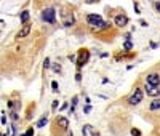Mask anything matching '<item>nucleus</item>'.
<instances>
[{
  "label": "nucleus",
  "instance_id": "1",
  "mask_svg": "<svg viewBox=\"0 0 160 136\" xmlns=\"http://www.w3.org/2000/svg\"><path fill=\"white\" fill-rule=\"evenodd\" d=\"M87 21H88V24L91 26L93 31H102V29H107V26H109L107 22L102 21V18L99 15H88Z\"/></svg>",
  "mask_w": 160,
  "mask_h": 136
},
{
  "label": "nucleus",
  "instance_id": "2",
  "mask_svg": "<svg viewBox=\"0 0 160 136\" xmlns=\"http://www.w3.org/2000/svg\"><path fill=\"white\" fill-rule=\"evenodd\" d=\"M42 19L45 22H50V24H53V22L56 21V11L53 8H47L42 11Z\"/></svg>",
  "mask_w": 160,
  "mask_h": 136
},
{
  "label": "nucleus",
  "instance_id": "3",
  "mask_svg": "<svg viewBox=\"0 0 160 136\" xmlns=\"http://www.w3.org/2000/svg\"><path fill=\"white\" fill-rule=\"evenodd\" d=\"M141 101H142V91H141V90H135V93L128 98V103H130L131 106L139 104Z\"/></svg>",
  "mask_w": 160,
  "mask_h": 136
},
{
  "label": "nucleus",
  "instance_id": "4",
  "mask_svg": "<svg viewBox=\"0 0 160 136\" xmlns=\"http://www.w3.org/2000/svg\"><path fill=\"white\" fill-rule=\"evenodd\" d=\"M146 93L149 95V96H158L160 95V90L158 87H155V85H151V83H146Z\"/></svg>",
  "mask_w": 160,
  "mask_h": 136
},
{
  "label": "nucleus",
  "instance_id": "5",
  "mask_svg": "<svg viewBox=\"0 0 160 136\" xmlns=\"http://www.w3.org/2000/svg\"><path fill=\"white\" fill-rule=\"evenodd\" d=\"M146 83H151V85L158 87V85H160V75H158V74H149L147 78H146Z\"/></svg>",
  "mask_w": 160,
  "mask_h": 136
},
{
  "label": "nucleus",
  "instance_id": "6",
  "mask_svg": "<svg viewBox=\"0 0 160 136\" xmlns=\"http://www.w3.org/2000/svg\"><path fill=\"white\" fill-rule=\"evenodd\" d=\"M115 26H118V27H123V26H127V22H128V18L125 15H118V16H115Z\"/></svg>",
  "mask_w": 160,
  "mask_h": 136
},
{
  "label": "nucleus",
  "instance_id": "7",
  "mask_svg": "<svg viewBox=\"0 0 160 136\" xmlns=\"http://www.w3.org/2000/svg\"><path fill=\"white\" fill-rule=\"evenodd\" d=\"M31 32V26H22V29L16 34V38H24L26 35H29Z\"/></svg>",
  "mask_w": 160,
  "mask_h": 136
},
{
  "label": "nucleus",
  "instance_id": "8",
  "mask_svg": "<svg viewBox=\"0 0 160 136\" xmlns=\"http://www.w3.org/2000/svg\"><path fill=\"white\" fill-rule=\"evenodd\" d=\"M87 59H88V51H85V50H82V53H80V59H78L77 66H78V67H82L85 63H87Z\"/></svg>",
  "mask_w": 160,
  "mask_h": 136
},
{
  "label": "nucleus",
  "instance_id": "9",
  "mask_svg": "<svg viewBox=\"0 0 160 136\" xmlns=\"http://www.w3.org/2000/svg\"><path fill=\"white\" fill-rule=\"evenodd\" d=\"M58 125H59L62 130H66L67 127H69V120H67L66 117H61V118H58Z\"/></svg>",
  "mask_w": 160,
  "mask_h": 136
},
{
  "label": "nucleus",
  "instance_id": "10",
  "mask_svg": "<svg viewBox=\"0 0 160 136\" xmlns=\"http://www.w3.org/2000/svg\"><path fill=\"white\" fill-rule=\"evenodd\" d=\"M74 22H75V19H74V16L72 15H69V16H66V19H64V22H62V24H64L66 27H71Z\"/></svg>",
  "mask_w": 160,
  "mask_h": 136
},
{
  "label": "nucleus",
  "instance_id": "11",
  "mask_svg": "<svg viewBox=\"0 0 160 136\" xmlns=\"http://www.w3.org/2000/svg\"><path fill=\"white\" fill-rule=\"evenodd\" d=\"M149 107H151V111H158L160 109V99H154Z\"/></svg>",
  "mask_w": 160,
  "mask_h": 136
},
{
  "label": "nucleus",
  "instance_id": "12",
  "mask_svg": "<svg viewBox=\"0 0 160 136\" xmlns=\"http://www.w3.org/2000/svg\"><path fill=\"white\" fill-rule=\"evenodd\" d=\"M29 16H31V15H29V11H27V10L21 13V22H22V24H26V22L29 21Z\"/></svg>",
  "mask_w": 160,
  "mask_h": 136
},
{
  "label": "nucleus",
  "instance_id": "13",
  "mask_svg": "<svg viewBox=\"0 0 160 136\" xmlns=\"http://www.w3.org/2000/svg\"><path fill=\"white\" fill-rule=\"evenodd\" d=\"M47 123H48V118H47V117H43V118H40V120H38L37 127H38V128H42V127L47 125Z\"/></svg>",
  "mask_w": 160,
  "mask_h": 136
},
{
  "label": "nucleus",
  "instance_id": "14",
  "mask_svg": "<svg viewBox=\"0 0 160 136\" xmlns=\"http://www.w3.org/2000/svg\"><path fill=\"white\" fill-rule=\"evenodd\" d=\"M51 88H53V91H59V85H58V82H51Z\"/></svg>",
  "mask_w": 160,
  "mask_h": 136
},
{
  "label": "nucleus",
  "instance_id": "15",
  "mask_svg": "<svg viewBox=\"0 0 160 136\" xmlns=\"http://www.w3.org/2000/svg\"><path fill=\"white\" fill-rule=\"evenodd\" d=\"M123 48L125 50H131V48H133V43H131L130 40H127V42H125V45H123Z\"/></svg>",
  "mask_w": 160,
  "mask_h": 136
},
{
  "label": "nucleus",
  "instance_id": "16",
  "mask_svg": "<svg viewBox=\"0 0 160 136\" xmlns=\"http://www.w3.org/2000/svg\"><path fill=\"white\" fill-rule=\"evenodd\" d=\"M43 67H45V69H48V67H50V59H48V58H45V61H43Z\"/></svg>",
  "mask_w": 160,
  "mask_h": 136
},
{
  "label": "nucleus",
  "instance_id": "17",
  "mask_svg": "<svg viewBox=\"0 0 160 136\" xmlns=\"http://www.w3.org/2000/svg\"><path fill=\"white\" fill-rule=\"evenodd\" d=\"M131 134H133V136H139L141 133H139V130H135L133 128V130H131Z\"/></svg>",
  "mask_w": 160,
  "mask_h": 136
},
{
  "label": "nucleus",
  "instance_id": "18",
  "mask_svg": "<svg viewBox=\"0 0 160 136\" xmlns=\"http://www.w3.org/2000/svg\"><path fill=\"white\" fill-rule=\"evenodd\" d=\"M7 123V117H5V112H2V125Z\"/></svg>",
  "mask_w": 160,
  "mask_h": 136
},
{
  "label": "nucleus",
  "instance_id": "19",
  "mask_svg": "<svg viewBox=\"0 0 160 136\" xmlns=\"http://www.w3.org/2000/svg\"><path fill=\"white\" fill-rule=\"evenodd\" d=\"M53 71L55 72H61V66L58 64V66H53Z\"/></svg>",
  "mask_w": 160,
  "mask_h": 136
},
{
  "label": "nucleus",
  "instance_id": "20",
  "mask_svg": "<svg viewBox=\"0 0 160 136\" xmlns=\"http://www.w3.org/2000/svg\"><path fill=\"white\" fill-rule=\"evenodd\" d=\"M26 133H27V136H32V134H34V130H32V128H29Z\"/></svg>",
  "mask_w": 160,
  "mask_h": 136
},
{
  "label": "nucleus",
  "instance_id": "21",
  "mask_svg": "<svg viewBox=\"0 0 160 136\" xmlns=\"http://www.w3.org/2000/svg\"><path fill=\"white\" fill-rule=\"evenodd\" d=\"M11 118H13V120L16 122V120H18V115H16V114H11Z\"/></svg>",
  "mask_w": 160,
  "mask_h": 136
},
{
  "label": "nucleus",
  "instance_id": "22",
  "mask_svg": "<svg viewBox=\"0 0 160 136\" xmlns=\"http://www.w3.org/2000/svg\"><path fill=\"white\" fill-rule=\"evenodd\" d=\"M95 2H99V0H87V3H95Z\"/></svg>",
  "mask_w": 160,
  "mask_h": 136
},
{
  "label": "nucleus",
  "instance_id": "23",
  "mask_svg": "<svg viewBox=\"0 0 160 136\" xmlns=\"http://www.w3.org/2000/svg\"><path fill=\"white\" fill-rule=\"evenodd\" d=\"M155 8H157V11L160 13V3H155Z\"/></svg>",
  "mask_w": 160,
  "mask_h": 136
},
{
  "label": "nucleus",
  "instance_id": "24",
  "mask_svg": "<svg viewBox=\"0 0 160 136\" xmlns=\"http://www.w3.org/2000/svg\"><path fill=\"white\" fill-rule=\"evenodd\" d=\"M21 136H27V133H24V134H21Z\"/></svg>",
  "mask_w": 160,
  "mask_h": 136
}]
</instances>
